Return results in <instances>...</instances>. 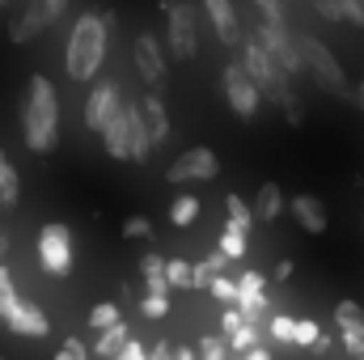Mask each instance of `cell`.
I'll return each mask as SVG.
<instances>
[{"label":"cell","mask_w":364,"mask_h":360,"mask_svg":"<svg viewBox=\"0 0 364 360\" xmlns=\"http://www.w3.org/2000/svg\"><path fill=\"white\" fill-rule=\"evenodd\" d=\"M174 356H178V360H195L199 352H195V348H174Z\"/></svg>","instance_id":"47"},{"label":"cell","mask_w":364,"mask_h":360,"mask_svg":"<svg viewBox=\"0 0 364 360\" xmlns=\"http://www.w3.org/2000/svg\"><path fill=\"white\" fill-rule=\"evenodd\" d=\"M229 263H233V259H229L225 250H216V255L199 259V263H195V280H191V288H208V280H212L216 271H229Z\"/></svg>","instance_id":"22"},{"label":"cell","mask_w":364,"mask_h":360,"mask_svg":"<svg viewBox=\"0 0 364 360\" xmlns=\"http://www.w3.org/2000/svg\"><path fill=\"white\" fill-rule=\"evenodd\" d=\"M242 64H246V73L259 81V90L267 93V102H272V106H279V102L292 93V77L275 64V55L267 51V43L259 38V30L246 38V47H242Z\"/></svg>","instance_id":"5"},{"label":"cell","mask_w":364,"mask_h":360,"mask_svg":"<svg viewBox=\"0 0 364 360\" xmlns=\"http://www.w3.org/2000/svg\"><path fill=\"white\" fill-rule=\"evenodd\" d=\"M233 348H229V339H220V335H208V339H199V356H208V360H220V356H229Z\"/></svg>","instance_id":"33"},{"label":"cell","mask_w":364,"mask_h":360,"mask_svg":"<svg viewBox=\"0 0 364 360\" xmlns=\"http://www.w3.org/2000/svg\"><path fill=\"white\" fill-rule=\"evenodd\" d=\"M51 26H55V21L47 17V4H43V0H30V4H26V13L9 21V38L21 47V43H34V38H38L43 30H51Z\"/></svg>","instance_id":"13"},{"label":"cell","mask_w":364,"mask_h":360,"mask_svg":"<svg viewBox=\"0 0 364 360\" xmlns=\"http://www.w3.org/2000/svg\"><path fill=\"white\" fill-rule=\"evenodd\" d=\"M149 356H153V360H170V356H174V348H170V344H153V348H149Z\"/></svg>","instance_id":"46"},{"label":"cell","mask_w":364,"mask_h":360,"mask_svg":"<svg viewBox=\"0 0 364 360\" xmlns=\"http://www.w3.org/2000/svg\"><path fill=\"white\" fill-rule=\"evenodd\" d=\"M279 110H284L288 127H301V123H305V106H301V97H296V93H288V97L279 102Z\"/></svg>","instance_id":"34"},{"label":"cell","mask_w":364,"mask_h":360,"mask_svg":"<svg viewBox=\"0 0 364 360\" xmlns=\"http://www.w3.org/2000/svg\"><path fill=\"white\" fill-rule=\"evenodd\" d=\"M166 13V47L174 60H195L199 55V4L195 0H157Z\"/></svg>","instance_id":"4"},{"label":"cell","mask_w":364,"mask_h":360,"mask_svg":"<svg viewBox=\"0 0 364 360\" xmlns=\"http://www.w3.org/2000/svg\"><path fill=\"white\" fill-rule=\"evenodd\" d=\"M127 339H132V327L119 318V322H110L106 331H97V344H93V352H97V356H119Z\"/></svg>","instance_id":"18"},{"label":"cell","mask_w":364,"mask_h":360,"mask_svg":"<svg viewBox=\"0 0 364 360\" xmlns=\"http://www.w3.org/2000/svg\"><path fill=\"white\" fill-rule=\"evenodd\" d=\"M318 331H322V327H318L314 318H292V344H296V348H309V344L318 339Z\"/></svg>","instance_id":"31"},{"label":"cell","mask_w":364,"mask_h":360,"mask_svg":"<svg viewBox=\"0 0 364 360\" xmlns=\"http://www.w3.org/2000/svg\"><path fill=\"white\" fill-rule=\"evenodd\" d=\"M140 314L144 318H166L170 314V292H144V301H140Z\"/></svg>","instance_id":"30"},{"label":"cell","mask_w":364,"mask_h":360,"mask_svg":"<svg viewBox=\"0 0 364 360\" xmlns=\"http://www.w3.org/2000/svg\"><path fill=\"white\" fill-rule=\"evenodd\" d=\"M64 356H73V360H85L90 356V348L81 344V339H64V348H60V360Z\"/></svg>","instance_id":"40"},{"label":"cell","mask_w":364,"mask_h":360,"mask_svg":"<svg viewBox=\"0 0 364 360\" xmlns=\"http://www.w3.org/2000/svg\"><path fill=\"white\" fill-rule=\"evenodd\" d=\"M43 4H47V17H51V21H60V17L68 13V0H43Z\"/></svg>","instance_id":"44"},{"label":"cell","mask_w":364,"mask_h":360,"mask_svg":"<svg viewBox=\"0 0 364 360\" xmlns=\"http://www.w3.org/2000/svg\"><path fill=\"white\" fill-rule=\"evenodd\" d=\"M0 322L13 331V335H26V339H47L51 335V322H47V314L34 305V301H26V297H17V288L0 301Z\"/></svg>","instance_id":"8"},{"label":"cell","mask_w":364,"mask_h":360,"mask_svg":"<svg viewBox=\"0 0 364 360\" xmlns=\"http://www.w3.org/2000/svg\"><path fill=\"white\" fill-rule=\"evenodd\" d=\"M335 327H339V335L364 331V309L356 305V301H339V305H335Z\"/></svg>","instance_id":"24"},{"label":"cell","mask_w":364,"mask_h":360,"mask_svg":"<svg viewBox=\"0 0 364 360\" xmlns=\"http://www.w3.org/2000/svg\"><path fill=\"white\" fill-rule=\"evenodd\" d=\"M356 106L364 110V77H360V85H356Z\"/></svg>","instance_id":"48"},{"label":"cell","mask_w":364,"mask_h":360,"mask_svg":"<svg viewBox=\"0 0 364 360\" xmlns=\"http://www.w3.org/2000/svg\"><path fill=\"white\" fill-rule=\"evenodd\" d=\"M309 348H314V352H318V356H331V352H335V339H331V335H322V331H318V339H314V344H309Z\"/></svg>","instance_id":"43"},{"label":"cell","mask_w":364,"mask_h":360,"mask_svg":"<svg viewBox=\"0 0 364 360\" xmlns=\"http://www.w3.org/2000/svg\"><path fill=\"white\" fill-rule=\"evenodd\" d=\"M17 195H21V179H17L13 162L4 157V149H0V208H13Z\"/></svg>","instance_id":"20"},{"label":"cell","mask_w":364,"mask_h":360,"mask_svg":"<svg viewBox=\"0 0 364 360\" xmlns=\"http://www.w3.org/2000/svg\"><path fill=\"white\" fill-rule=\"evenodd\" d=\"M140 115H144V123H149V132H153V144H166L170 140V110H166V102H161V93H144L140 97Z\"/></svg>","instance_id":"16"},{"label":"cell","mask_w":364,"mask_h":360,"mask_svg":"<svg viewBox=\"0 0 364 360\" xmlns=\"http://www.w3.org/2000/svg\"><path fill=\"white\" fill-rule=\"evenodd\" d=\"M250 212H255V221H267V225H272L275 216L284 212V191H279L275 182H263V186L255 191V203H250Z\"/></svg>","instance_id":"17"},{"label":"cell","mask_w":364,"mask_h":360,"mask_svg":"<svg viewBox=\"0 0 364 360\" xmlns=\"http://www.w3.org/2000/svg\"><path fill=\"white\" fill-rule=\"evenodd\" d=\"M38 268L47 275H55V280L73 275V233H68V225L51 221V225L38 229Z\"/></svg>","instance_id":"7"},{"label":"cell","mask_w":364,"mask_h":360,"mask_svg":"<svg viewBox=\"0 0 364 360\" xmlns=\"http://www.w3.org/2000/svg\"><path fill=\"white\" fill-rule=\"evenodd\" d=\"M220 81H225V102H229L233 115H242V119H255V115H259V106H263V90H259V81L246 73L242 60H229L225 73H220Z\"/></svg>","instance_id":"6"},{"label":"cell","mask_w":364,"mask_h":360,"mask_svg":"<svg viewBox=\"0 0 364 360\" xmlns=\"http://www.w3.org/2000/svg\"><path fill=\"white\" fill-rule=\"evenodd\" d=\"M237 284H242V292H250V288H267V280H263L259 271H242V275H237Z\"/></svg>","instance_id":"41"},{"label":"cell","mask_w":364,"mask_h":360,"mask_svg":"<svg viewBox=\"0 0 364 360\" xmlns=\"http://www.w3.org/2000/svg\"><path fill=\"white\" fill-rule=\"evenodd\" d=\"M288 212H292V221L305 229V233H326V225H331V216H326V203L318 199V195H296L292 203H288Z\"/></svg>","instance_id":"15"},{"label":"cell","mask_w":364,"mask_h":360,"mask_svg":"<svg viewBox=\"0 0 364 360\" xmlns=\"http://www.w3.org/2000/svg\"><path fill=\"white\" fill-rule=\"evenodd\" d=\"M255 344H263V331H259V322H242V327L229 335V348H233V352H246V348H255Z\"/></svg>","instance_id":"26"},{"label":"cell","mask_w":364,"mask_h":360,"mask_svg":"<svg viewBox=\"0 0 364 360\" xmlns=\"http://www.w3.org/2000/svg\"><path fill=\"white\" fill-rule=\"evenodd\" d=\"M119 318H123V314H119V305H114V301H97V305L90 309V327H93V331H106V327H110V322H119Z\"/></svg>","instance_id":"29"},{"label":"cell","mask_w":364,"mask_h":360,"mask_svg":"<svg viewBox=\"0 0 364 360\" xmlns=\"http://www.w3.org/2000/svg\"><path fill=\"white\" fill-rule=\"evenodd\" d=\"M255 9H259V17H284L288 21V4L284 0H255Z\"/></svg>","instance_id":"38"},{"label":"cell","mask_w":364,"mask_h":360,"mask_svg":"<svg viewBox=\"0 0 364 360\" xmlns=\"http://www.w3.org/2000/svg\"><path fill=\"white\" fill-rule=\"evenodd\" d=\"M267 331H272V339H279V344H292V318L288 314H267Z\"/></svg>","instance_id":"32"},{"label":"cell","mask_w":364,"mask_h":360,"mask_svg":"<svg viewBox=\"0 0 364 360\" xmlns=\"http://www.w3.org/2000/svg\"><path fill=\"white\" fill-rule=\"evenodd\" d=\"M119 106H123L119 81H97V77H93V90H90V97H85V110H81V115H85V127H90V132H102Z\"/></svg>","instance_id":"10"},{"label":"cell","mask_w":364,"mask_h":360,"mask_svg":"<svg viewBox=\"0 0 364 360\" xmlns=\"http://www.w3.org/2000/svg\"><path fill=\"white\" fill-rule=\"evenodd\" d=\"M21 136H26V149L38 157L55 153L60 144V97H55L51 77L43 73H34L21 93Z\"/></svg>","instance_id":"2"},{"label":"cell","mask_w":364,"mask_h":360,"mask_svg":"<svg viewBox=\"0 0 364 360\" xmlns=\"http://www.w3.org/2000/svg\"><path fill=\"white\" fill-rule=\"evenodd\" d=\"M4 255H9V238L0 233V259H4Z\"/></svg>","instance_id":"49"},{"label":"cell","mask_w":364,"mask_h":360,"mask_svg":"<svg viewBox=\"0 0 364 360\" xmlns=\"http://www.w3.org/2000/svg\"><path fill=\"white\" fill-rule=\"evenodd\" d=\"M97 136H102V149H106L114 162H132V102H123Z\"/></svg>","instance_id":"12"},{"label":"cell","mask_w":364,"mask_h":360,"mask_svg":"<svg viewBox=\"0 0 364 360\" xmlns=\"http://www.w3.org/2000/svg\"><path fill=\"white\" fill-rule=\"evenodd\" d=\"M199 4H203V13H208L216 38H220L225 47L242 43V26H237V9H233V0H199Z\"/></svg>","instance_id":"14"},{"label":"cell","mask_w":364,"mask_h":360,"mask_svg":"<svg viewBox=\"0 0 364 360\" xmlns=\"http://www.w3.org/2000/svg\"><path fill=\"white\" fill-rule=\"evenodd\" d=\"M166 280H170V288H191L195 263H186V259H166Z\"/></svg>","instance_id":"27"},{"label":"cell","mask_w":364,"mask_h":360,"mask_svg":"<svg viewBox=\"0 0 364 360\" xmlns=\"http://www.w3.org/2000/svg\"><path fill=\"white\" fill-rule=\"evenodd\" d=\"M242 322H246V314H242L237 305H225V314H220V331H225V339H229V335H233Z\"/></svg>","instance_id":"37"},{"label":"cell","mask_w":364,"mask_h":360,"mask_svg":"<svg viewBox=\"0 0 364 360\" xmlns=\"http://www.w3.org/2000/svg\"><path fill=\"white\" fill-rule=\"evenodd\" d=\"M110 30H114V13H81L68 30V47H64V68L77 85H90L106 64V47H110Z\"/></svg>","instance_id":"1"},{"label":"cell","mask_w":364,"mask_h":360,"mask_svg":"<svg viewBox=\"0 0 364 360\" xmlns=\"http://www.w3.org/2000/svg\"><path fill=\"white\" fill-rule=\"evenodd\" d=\"M296 51H301V64H305V73L322 85L326 93H335V97H348V102H356V90H352V81H348V73H343V64L335 60V51L322 43V38H314V34H301L296 38Z\"/></svg>","instance_id":"3"},{"label":"cell","mask_w":364,"mask_h":360,"mask_svg":"<svg viewBox=\"0 0 364 360\" xmlns=\"http://www.w3.org/2000/svg\"><path fill=\"white\" fill-rule=\"evenodd\" d=\"M339 344H343L352 356H360V360H364V331H348V335H339Z\"/></svg>","instance_id":"39"},{"label":"cell","mask_w":364,"mask_h":360,"mask_svg":"<svg viewBox=\"0 0 364 360\" xmlns=\"http://www.w3.org/2000/svg\"><path fill=\"white\" fill-rule=\"evenodd\" d=\"M132 60H136V73L144 77V85H161L166 81V51L157 43V34H136L132 43Z\"/></svg>","instance_id":"11"},{"label":"cell","mask_w":364,"mask_h":360,"mask_svg":"<svg viewBox=\"0 0 364 360\" xmlns=\"http://www.w3.org/2000/svg\"><path fill=\"white\" fill-rule=\"evenodd\" d=\"M284 4H292V0H284Z\"/></svg>","instance_id":"50"},{"label":"cell","mask_w":364,"mask_h":360,"mask_svg":"<svg viewBox=\"0 0 364 360\" xmlns=\"http://www.w3.org/2000/svg\"><path fill=\"white\" fill-rule=\"evenodd\" d=\"M195 216H199V199L186 191V195H178L174 203H170V225H178V229H186V225H195Z\"/></svg>","instance_id":"25"},{"label":"cell","mask_w":364,"mask_h":360,"mask_svg":"<svg viewBox=\"0 0 364 360\" xmlns=\"http://www.w3.org/2000/svg\"><path fill=\"white\" fill-rule=\"evenodd\" d=\"M246 238H250V233H242V229L225 225V233H220V250H225L229 259H246Z\"/></svg>","instance_id":"28"},{"label":"cell","mask_w":364,"mask_h":360,"mask_svg":"<svg viewBox=\"0 0 364 360\" xmlns=\"http://www.w3.org/2000/svg\"><path fill=\"white\" fill-rule=\"evenodd\" d=\"M225 212H229V225L233 229H242V233L255 229V212H250V203L242 195H225Z\"/></svg>","instance_id":"23"},{"label":"cell","mask_w":364,"mask_h":360,"mask_svg":"<svg viewBox=\"0 0 364 360\" xmlns=\"http://www.w3.org/2000/svg\"><path fill=\"white\" fill-rule=\"evenodd\" d=\"M237 309L246 314V322H267V314H272V297L263 292V288H250V292H242L237 297Z\"/></svg>","instance_id":"19"},{"label":"cell","mask_w":364,"mask_h":360,"mask_svg":"<svg viewBox=\"0 0 364 360\" xmlns=\"http://www.w3.org/2000/svg\"><path fill=\"white\" fill-rule=\"evenodd\" d=\"M123 238H153V221L149 216H127L123 221Z\"/></svg>","instance_id":"35"},{"label":"cell","mask_w":364,"mask_h":360,"mask_svg":"<svg viewBox=\"0 0 364 360\" xmlns=\"http://www.w3.org/2000/svg\"><path fill=\"white\" fill-rule=\"evenodd\" d=\"M220 174V157L212 153V149H186L182 157L170 162V170H166V179L174 182V186H186V182H212Z\"/></svg>","instance_id":"9"},{"label":"cell","mask_w":364,"mask_h":360,"mask_svg":"<svg viewBox=\"0 0 364 360\" xmlns=\"http://www.w3.org/2000/svg\"><path fill=\"white\" fill-rule=\"evenodd\" d=\"M208 292H212L220 305H237V297H242V284H237L229 271H216V275L208 280Z\"/></svg>","instance_id":"21"},{"label":"cell","mask_w":364,"mask_h":360,"mask_svg":"<svg viewBox=\"0 0 364 360\" xmlns=\"http://www.w3.org/2000/svg\"><path fill=\"white\" fill-rule=\"evenodd\" d=\"M309 4H314V13H318L322 21H331V26H335V21H343V9H339V0H309Z\"/></svg>","instance_id":"36"},{"label":"cell","mask_w":364,"mask_h":360,"mask_svg":"<svg viewBox=\"0 0 364 360\" xmlns=\"http://www.w3.org/2000/svg\"><path fill=\"white\" fill-rule=\"evenodd\" d=\"M0 4H9V0H0Z\"/></svg>","instance_id":"51"},{"label":"cell","mask_w":364,"mask_h":360,"mask_svg":"<svg viewBox=\"0 0 364 360\" xmlns=\"http://www.w3.org/2000/svg\"><path fill=\"white\" fill-rule=\"evenodd\" d=\"M9 292H13V275H9V268H4V263H0V301H4Z\"/></svg>","instance_id":"45"},{"label":"cell","mask_w":364,"mask_h":360,"mask_svg":"<svg viewBox=\"0 0 364 360\" xmlns=\"http://www.w3.org/2000/svg\"><path fill=\"white\" fill-rule=\"evenodd\" d=\"M119 356H123V360H144V356H149V348H144V344H136V339H127Z\"/></svg>","instance_id":"42"}]
</instances>
